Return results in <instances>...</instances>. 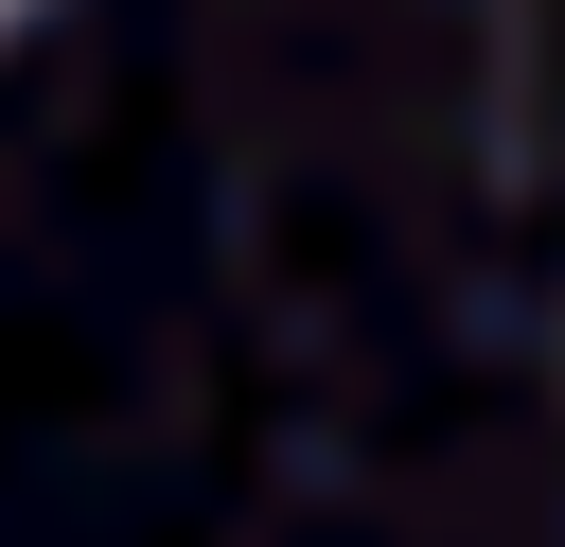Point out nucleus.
Segmentation results:
<instances>
[{"label":"nucleus","instance_id":"obj_1","mask_svg":"<svg viewBox=\"0 0 565 547\" xmlns=\"http://www.w3.org/2000/svg\"><path fill=\"white\" fill-rule=\"evenodd\" d=\"M0 18H18V0H0Z\"/></svg>","mask_w":565,"mask_h":547}]
</instances>
